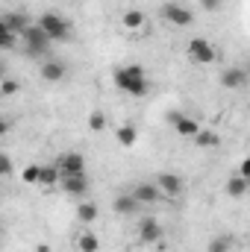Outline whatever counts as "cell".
<instances>
[{
    "label": "cell",
    "mask_w": 250,
    "mask_h": 252,
    "mask_svg": "<svg viewBox=\"0 0 250 252\" xmlns=\"http://www.w3.org/2000/svg\"><path fill=\"white\" fill-rule=\"evenodd\" d=\"M36 252H50V247H47V244H39V247H36Z\"/></svg>",
    "instance_id": "obj_31"
},
{
    "label": "cell",
    "mask_w": 250,
    "mask_h": 252,
    "mask_svg": "<svg viewBox=\"0 0 250 252\" xmlns=\"http://www.w3.org/2000/svg\"><path fill=\"white\" fill-rule=\"evenodd\" d=\"M77 247H80V252H97L100 250V241H97L94 232H83V235L77 238Z\"/></svg>",
    "instance_id": "obj_23"
},
{
    "label": "cell",
    "mask_w": 250,
    "mask_h": 252,
    "mask_svg": "<svg viewBox=\"0 0 250 252\" xmlns=\"http://www.w3.org/2000/svg\"><path fill=\"white\" fill-rule=\"evenodd\" d=\"M0 173L3 176H12V158H9V153L0 156Z\"/></svg>",
    "instance_id": "obj_29"
},
{
    "label": "cell",
    "mask_w": 250,
    "mask_h": 252,
    "mask_svg": "<svg viewBox=\"0 0 250 252\" xmlns=\"http://www.w3.org/2000/svg\"><path fill=\"white\" fill-rule=\"evenodd\" d=\"M239 173H242L245 179H250V156L245 158V161H242V167H239Z\"/></svg>",
    "instance_id": "obj_30"
},
{
    "label": "cell",
    "mask_w": 250,
    "mask_h": 252,
    "mask_svg": "<svg viewBox=\"0 0 250 252\" xmlns=\"http://www.w3.org/2000/svg\"><path fill=\"white\" fill-rule=\"evenodd\" d=\"M56 167L62 170V176H85V158L80 156V153H65L59 156V161H56Z\"/></svg>",
    "instance_id": "obj_9"
},
{
    "label": "cell",
    "mask_w": 250,
    "mask_h": 252,
    "mask_svg": "<svg viewBox=\"0 0 250 252\" xmlns=\"http://www.w3.org/2000/svg\"><path fill=\"white\" fill-rule=\"evenodd\" d=\"M194 144H197L200 150H212V147H218V144H221V138H218L212 129H200V132L194 135Z\"/></svg>",
    "instance_id": "obj_22"
},
{
    "label": "cell",
    "mask_w": 250,
    "mask_h": 252,
    "mask_svg": "<svg viewBox=\"0 0 250 252\" xmlns=\"http://www.w3.org/2000/svg\"><path fill=\"white\" fill-rule=\"evenodd\" d=\"M21 44H24V53L30 56V59H42V56H50V35L39 27V24H33V27H27L24 30V35H21Z\"/></svg>",
    "instance_id": "obj_2"
},
{
    "label": "cell",
    "mask_w": 250,
    "mask_h": 252,
    "mask_svg": "<svg viewBox=\"0 0 250 252\" xmlns=\"http://www.w3.org/2000/svg\"><path fill=\"white\" fill-rule=\"evenodd\" d=\"M62 190L68 196H77V199H83L85 193H88V179L85 176H62Z\"/></svg>",
    "instance_id": "obj_14"
},
{
    "label": "cell",
    "mask_w": 250,
    "mask_h": 252,
    "mask_svg": "<svg viewBox=\"0 0 250 252\" xmlns=\"http://www.w3.org/2000/svg\"><path fill=\"white\" fill-rule=\"evenodd\" d=\"M233 247H236V238L233 235H215L209 241V250L206 252H233Z\"/></svg>",
    "instance_id": "obj_21"
},
{
    "label": "cell",
    "mask_w": 250,
    "mask_h": 252,
    "mask_svg": "<svg viewBox=\"0 0 250 252\" xmlns=\"http://www.w3.org/2000/svg\"><path fill=\"white\" fill-rule=\"evenodd\" d=\"M248 73H250V64H248Z\"/></svg>",
    "instance_id": "obj_32"
},
{
    "label": "cell",
    "mask_w": 250,
    "mask_h": 252,
    "mask_svg": "<svg viewBox=\"0 0 250 252\" xmlns=\"http://www.w3.org/2000/svg\"><path fill=\"white\" fill-rule=\"evenodd\" d=\"M156 185L165 190V196H177V193H183V179L177 176V173H171V170H162L159 176H156Z\"/></svg>",
    "instance_id": "obj_12"
},
{
    "label": "cell",
    "mask_w": 250,
    "mask_h": 252,
    "mask_svg": "<svg viewBox=\"0 0 250 252\" xmlns=\"http://www.w3.org/2000/svg\"><path fill=\"white\" fill-rule=\"evenodd\" d=\"M221 6H224V0H200L203 12H221Z\"/></svg>",
    "instance_id": "obj_28"
},
{
    "label": "cell",
    "mask_w": 250,
    "mask_h": 252,
    "mask_svg": "<svg viewBox=\"0 0 250 252\" xmlns=\"http://www.w3.org/2000/svg\"><path fill=\"white\" fill-rule=\"evenodd\" d=\"M65 73H68V67L59 59H44L42 62V79H47V82H62Z\"/></svg>",
    "instance_id": "obj_15"
},
{
    "label": "cell",
    "mask_w": 250,
    "mask_h": 252,
    "mask_svg": "<svg viewBox=\"0 0 250 252\" xmlns=\"http://www.w3.org/2000/svg\"><path fill=\"white\" fill-rule=\"evenodd\" d=\"M97 214H100V208H97V202H91V199H83V202L77 205V220H80L83 226H91V223L97 220Z\"/></svg>",
    "instance_id": "obj_16"
},
{
    "label": "cell",
    "mask_w": 250,
    "mask_h": 252,
    "mask_svg": "<svg viewBox=\"0 0 250 252\" xmlns=\"http://www.w3.org/2000/svg\"><path fill=\"white\" fill-rule=\"evenodd\" d=\"M18 91H21V82H18V79H9V76L0 79V97H3V100L12 97V94H18Z\"/></svg>",
    "instance_id": "obj_26"
},
{
    "label": "cell",
    "mask_w": 250,
    "mask_h": 252,
    "mask_svg": "<svg viewBox=\"0 0 250 252\" xmlns=\"http://www.w3.org/2000/svg\"><path fill=\"white\" fill-rule=\"evenodd\" d=\"M248 190H250V179H245L242 173L230 176V182H227V196H233V199H242Z\"/></svg>",
    "instance_id": "obj_18"
},
{
    "label": "cell",
    "mask_w": 250,
    "mask_h": 252,
    "mask_svg": "<svg viewBox=\"0 0 250 252\" xmlns=\"http://www.w3.org/2000/svg\"><path fill=\"white\" fill-rule=\"evenodd\" d=\"M129 193H132L141 205H156V202H162V199H165V190L159 188L156 182H138Z\"/></svg>",
    "instance_id": "obj_7"
},
{
    "label": "cell",
    "mask_w": 250,
    "mask_h": 252,
    "mask_svg": "<svg viewBox=\"0 0 250 252\" xmlns=\"http://www.w3.org/2000/svg\"><path fill=\"white\" fill-rule=\"evenodd\" d=\"M138 208H141V202H138L132 193H118V196L112 199V211H115V214L132 217V214H138Z\"/></svg>",
    "instance_id": "obj_13"
},
{
    "label": "cell",
    "mask_w": 250,
    "mask_h": 252,
    "mask_svg": "<svg viewBox=\"0 0 250 252\" xmlns=\"http://www.w3.org/2000/svg\"><path fill=\"white\" fill-rule=\"evenodd\" d=\"M135 235H138V244H141V247H150V244H159V241H162L165 229L159 226V220H156V217H141V220H138Z\"/></svg>",
    "instance_id": "obj_5"
},
{
    "label": "cell",
    "mask_w": 250,
    "mask_h": 252,
    "mask_svg": "<svg viewBox=\"0 0 250 252\" xmlns=\"http://www.w3.org/2000/svg\"><path fill=\"white\" fill-rule=\"evenodd\" d=\"M39 176H42V164H27L24 173H21L24 185H39Z\"/></svg>",
    "instance_id": "obj_25"
},
{
    "label": "cell",
    "mask_w": 250,
    "mask_h": 252,
    "mask_svg": "<svg viewBox=\"0 0 250 252\" xmlns=\"http://www.w3.org/2000/svg\"><path fill=\"white\" fill-rule=\"evenodd\" d=\"M144 21H147V18H144V12H141V9H126L124 15H121V27L129 30V32H132V30H141V27H144Z\"/></svg>",
    "instance_id": "obj_19"
},
{
    "label": "cell",
    "mask_w": 250,
    "mask_h": 252,
    "mask_svg": "<svg viewBox=\"0 0 250 252\" xmlns=\"http://www.w3.org/2000/svg\"><path fill=\"white\" fill-rule=\"evenodd\" d=\"M248 82H250L248 67H224V70H221V85L230 88V91H239V88H245Z\"/></svg>",
    "instance_id": "obj_10"
},
{
    "label": "cell",
    "mask_w": 250,
    "mask_h": 252,
    "mask_svg": "<svg viewBox=\"0 0 250 252\" xmlns=\"http://www.w3.org/2000/svg\"><path fill=\"white\" fill-rule=\"evenodd\" d=\"M39 27L50 35V41H65L71 35V21H65L62 15H56V12H44L39 18Z\"/></svg>",
    "instance_id": "obj_3"
},
{
    "label": "cell",
    "mask_w": 250,
    "mask_h": 252,
    "mask_svg": "<svg viewBox=\"0 0 250 252\" xmlns=\"http://www.w3.org/2000/svg\"><path fill=\"white\" fill-rule=\"evenodd\" d=\"M115 85L129 94V97H147L150 94V82H147V73L141 64H124L115 70Z\"/></svg>",
    "instance_id": "obj_1"
},
{
    "label": "cell",
    "mask_w": 250,
    "mask_h": 252,
    "mask_svg": "<svg viewBox=\"0 0 250 252\" xmlns=\"http://www.w3.org/2000/svg\"><path fill=\"white\" fill-rule=\"evenodd\" d=\"M59 182H62V170H59L56 164H44V167H42V176H39V185L50 190V188H56Z\"/></svg>",
    "instance_id": "obj_17"
},
{
    "label": "cell",
    "mask_w": 250,
    "mask_h": 252,
    "mask_svg": "<svg viewBox=\"0 0 250 252\" xmlns=\"http://www.w3.org/2000/svg\"><path fill=\"white\" fill-rule=\"evenodd\" d=\"M188 59L197 64H212L215 59H218V50L212 47V41H206V38H191L186 47Z\"/></svg>",
    "instance_id": "obj_4"
},
{
    "label": "cell",
    "mask_w": 250,
    "mask_h": 252,
    "mask_svg": "<svg viewBox=\"0 0 250 252\" xmlns=\"http://www.w3.org/2000/svg\"><path fill=\"white\" fill-rule=\"evenodd\" d=\"M168 124L174 126V132L183 135V138H194V135L203 129L194 118H188V115H183V112H168Z\"/></svg>",
    "instance_id": "obj_8"
},
{
    "label": "cell",
    "mask_w": 250,
    "mask_h": 252,
    "mask_svg": "<svg viewBox=\"0 0 250 252\" xmlns=\"http://www.w3.org/2000/svg\"><path fill=\"white\" fill-rule=\"evenodd\" d=\"M115 135H118V144H121L124 150H129V147H135V141H138V129H135L132 124H121V126H118V132H115Z\"/></svg>",
    "instance_id": "obj_20"
},
{
    "label": "cell",
    "mask_w": 250,
    "mask_h": 252,
    "mask_svg": "<svg viewBox=\"0 0 250 252\" xmlns=\"http://www.w3.org/2000/svg\"><path fill=\"white\" fill-rule=\"evenodd\" d=\"M88 129H91V132L106 129V115H103V112H91V115H88Z\"/></svg>",
    "instance_id": "obj_27"
},
{
    "label": "cell",
    "mask_w": 250,
    "mask_h": 252,
    "mask_svg": "<svg viewBox=\"0 0 250 252\" xmlns=\"http://www.w3.org/2000/svg\"><path fill=\"white\" fill-rule=\"evenodd\" d=\"M0 24H3V27H9L12 32H18V35H24V30H27V27H33V21H30V15H27V12H3Z\"/></svg>",
    "instance_id": "obj_11"
},
{
    "label": "cell",
    "mask_w": 250,
    "mask_h": 252,
    "mask_svg": "<svg viewBox=\"0 0 250 252\" xmlns=\"http://www.w3.org/2000/svg\"><path fill=\"white\" fill-rule=\"evenodd\" d=\"M18 38H21L18 32H12L9 27H3V24H0V47H3V50H12Z\"/></svg>",
    "instance_id": "obj_24"
},
{
    "label": "cell",
    "mask_w": 250,
    "mask_h": 252,
    "mask_svg": "<svg viewBox=\"0 0 250 252\" xmlns=\"http://www.w3.org/2000/svg\"><path fill=\"white\" fill-rule=\"evenodd\" d=\"M162 18L174 27H191L194 24V12L180 6V3H162Z\"/></svg>",
    "instance_id": "obj_6"
}]
</instances>
